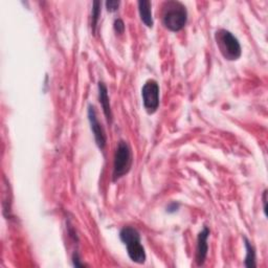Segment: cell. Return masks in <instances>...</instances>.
<instances>
[{
    "label": "cell",
    "instance_id": "obj_7",
    "mask_svg": "<svg viewBox=\"0 0 268 268\" xmlns=\"http://www.w3.org/2000/svg\"><path fill=\"white\" fill-rule=\"evenodd\" d=\"M210 237V230L208 228H203V230L198 234L197 238V248H196V263L198 266H202L205 262L209 245H208V238Z\"/></svg>",
    "mask_w": 268,
    "mask_h": 268
},
{
    "label": "cell",
    "instance_id": "obj_2",
    "mask_svg": "<svg viewBox=\"0 0 268 268\" xmlns=\"http://www.w3.org/2000/svg\"><path fill=\"white\" fill-rule=\"evenodd\" d=\"M119 238L127 248L130 259L137 264L146 262V252L140 243V235L138 231L132 226H124L119 232Z\"/></svg>",
    "mask_w": 268,
    "mask_h": 268
},
{
    "label": "cell",
    "instance_id": "obj_16",
    "mask_svg": "<svg viewBox=\"0 0 268 268\" xmlns=\"http://www.w3.org/2000/svg\"><path fill=\"white\" fill-rule=\"evenodd\" d=\"M266 203H267V190L264 191L263 193V211L265 213V216H267V207H266Z\"/></svg>",
    "mask_w": 268,
    "mask_h": 268
},
{
    "label": "cell",
    "instance_id": "obj_3",
    "mask_svg": "<svg viewBox=\"0 0 268 268\" xmlns=\"http://www.w3.org/2000/svg\"><path fill=\"white\" fill-rule=\"evenodd\" d=\"M215 40L221 55L229 61H236L241 57L242 51L239 40L229 31L219 30L215 34Z\"/></svg>",
    "mask_w": 268,
    "mask_h": 268
},
{
    "label": "cell",
    "instance_id": "obj_15",
    "mask_svg": "<svg viewBox=\"0 0 268 268\" xmlns=\"http://www.w3.org/2000/svg\"><path fill=\"white\" fill-rule=\"evenodd\" d=\"M178 208H179V204L176 203V202H173L167 208V212L168 213H175V212L178 211Z\"/></svg>",
    "mask_w": 268,
    "mask_h": 268
},
{
    "label": "cell",
    "instance_id": "obj_11",
    "mask_svg": "<svg viewBox=\"0 0 268 268\" xmlns=\"http://www.w3.org/2000/svg\"><path fill=\"white\" fill-rule=\"evenodd\" d=\"M101 15V3L100 2H94L92 7V15H91V28L93 33L95 32L97 21H99Z\"/></svg>",
    "mask_w": 268,
    "mask_h": 268
},
{
    "label": "cell",
    "instance_id": "obj_12",
    "mask_svg": "<svg viewBox=\"0 0 268 268\" xmlns=\"http://www.w3.org/2000/svg\"><path fill=\"white\" fill-rule=\"evenodd\" d=\"M114 31L117 33V34H123L125 32V24H124V21L121 19H116L114 21Z\"/></svg>",
    "mask_w": 268,
    "mask_h": 268
},
{
    "label": "cell",
    "instance_id": "obj_10",
    "mask_svg": "<svg viewBox=\"0 0 268 268\" xmlns=\"http://www.w3.org/2000/svg\"><path fill=\"white\" fill-rule=\"evenodd\" d=\"M244 245L246 249V257L244 260V264L246 267L251 268V267H256L257 263H256V250L255 248L252 245V243L250 242V240L248 238L244 237Z\"/></svg>",
    "mask_w": 268,
    "mask_h": 268
},
{
    "label": "cell",
    "instance_id": "obj_6",
    "mask_svg": "<svg viewBox=\"0 0 268 268\" xmlns=\"http://www.w3.org/2000/svg\"><path fill=\"white\" fill-rule=\"evenodd\" d=\"M88 119L90 123V128L92 130V133L94 135V139L96 142V146L99 147L100 150H104L107 143V137L105 130L102 126V124L97 119L95 109L92 105L88 106Z\"/></svg>",
    "mask_w": 268,
    "mask_h": 268
},
{
    "label": "cell",
    "instance_id": "obj_13",
    "mask_svg": "<svg viewBox=\"0 0 268 268\" xmlns=\"http://www.w3.org/2000/svg\"><path fill=\"white\" fill-rule=\"evenodd\" d=\"M119 5H120L119 2H116V0H110V2L106 3L107 11L108 12H115V11H117Z\"/></svg>",
    "mask_w": 268,
    "mask_h": 268
},
{
    "label": "cell",
    "instance_id": "obj_14",
    "mask_svg": "<svg viewBox=\"0 0 268 268\" xmlns=\"http://www.w3.org/2000/svg\"><path fill=\"white\" fill-rule=\"evenodd\" d=\"M72 262H74V266L76 267H84L85 265L81 262V259L78 255V253H75L74 256H72Z\"/></svg>",
    "mask_w": 268,
    "mask_h": 268
},
{
    "label": "cell",
    "instance_id": "obj_1",
    "mask_svg": "<svg viewBox=\"0 0 268 268\" xmlns=\"http://www.w3.org/2000/svg\"><path fill=\"white\" fill-rule=\"evenodd\" d=\"M188 21L187 8L179 2L170 0L162 5V23L171 32L181 31Z\"/></svg>",
    "mask_w": 268,
    "mask_h": 268
},
{
    "label": "cell",
    "instance_id": "obj_5",
    "mask_svg": "<svg viewBox=\"0 0 268 268\" xmlns=\"http://www.w3.org/2000/svg\"><path fill=\"white\" fill-rule=\"evenodd\" d=\"M143 107L149 114H153L159 107V85L155 80H148L141 88Z\"/></svg>",
    "mask_w": 268,
    "mask_h": 268
},
{
    "label": "cell",
    "instance_id": "obj_4",
    "mask_svg": "<svg viewBox=\"0 0 268 268\" xmlns=\"http://www.w3.org/2000/svg\"><path fill=\"white\" fill-rule=\"evenodd\" d=\"M132 167V152L129 145L125 140H119L114 153L113 160V181L118 180L127 173Z\"/></svg>",
    "mask_w": 268,
    "mask_h": 268
},
{
    "label": "cell",
    "instance_id": "obj_9",
    "mask_svg": "<svg viewBox=\"0 0 268 268\" xmlns=\"http://www.w3.org/2000/svg\"><path fill=\"white\" fill-rule=\"evenodd\" d=\"M152 5L148 0H140L138 2V12L140 20L143 22L146 27L153 28V17H152Z\"/></svg>",
    "mask_w": 268,
    "mask_h": 268
},
{
    "label": "cell",
    "instance_id": "obj_8",
    "mask_svg": "<svg viewBox=\"0 0 268 268\" xmlns=\"http://www.w3.org/2000/svg\"><path fill=\"white\" fill-rule=\"evenodd\" d=\"M97 87H99V99H100V103L102 105L105 117L108 123L111 124L112 119H113V114H112L109 96H108V89L103 82H99Z\"/></svg>",
    "mask_w": 268,
    "mask_h": 268
}]
</instances>
